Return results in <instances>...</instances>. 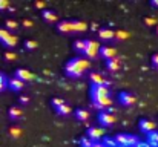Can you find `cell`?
Listing matches in <instances>:
<instances>
[{"label": "cell", "instance_id": "cell-27", "mask_svg": "<svg viewBox=\"0 0 158 147\" xmlns=\"http://www.w3.org/2000/svg\"><path fill=\"white\" fill-rule=\"evenodd\" d=\"M3 45H5V46H6V48H14V46H15V45H17V37H15V35H12V34H11V35H9V37H8V40H6V42H5V43H3Z\"/></svg>", "mask_w": 158, "mask_h": 147}, {"label": "cell", "instance_id": "cell-9", "mask_svg": "<svg viewBox=\"0 0 158 147\" xmlns=\"http://www.w3.org/2000/svg\"><path fill=\"white\" fill-rule=\"evenodd\" d=\"M155 129H157V123H154L152 120H146V118H144V120L140 121V130L144 132L146 135L151 133V132H154Z\"/></svg>", "mask_w": 158, "mask_h": 147}, {"label": "cell", "instance_id": "cell-25", "mask_svg": "<svg viewBox=\"0 0 158 147\" xmlns=\"http://www.w3.org/2000/svg\"><path fill=\"white\" fill-rule=\"evenodd\" d=\"M129 37H131V34L127 31H123V29L115 31V40H127Z\"/></svg>", "mask_w": 158, "mask_h": 147}, {"label": "cell", "instance_id": "cell-22", "mask_svg": "<svg viewBox=\"0 0 158 147\" xmlns=\"http://www.w3.org/2000/svg\"><path fill=\"white\" fill-rule=\"evenodd\" d=\"M9 135H11V138L19 140V138L22 137V129H20L19 126H11V127H9Z\"/></svg>", "mask_w": 158, "mask_h": 147}, {"label": "cell", "instance_id": "cell-29", "mask_svg": "<svg viewBox=\"0 0 158 147\" xmlns=\"http://www.w3.org/2000/svg\"><path fill=\"white\" fill-rule=\"evenodd\" d=\"M25 48L28 51H34V49H37V42L35 40H26L25 42Z\"/></svg>", "mask_w": 158, "mask_h": 147}, {"label": "cell", "instance_id": "cell-6", "mask_svg": "<svg viewBox=\"0 0 158 147\" xmlns=\"http://www.w3.org/2000/svg\"><path fill=\"white\" fill-rule=\"evenodd\" d=\"M118 101H120V104L129 107V106H134L137 103V97L134 94H131V92H121L118 95Z\"/></svg>", "mask_w": 158, "mask_h": 147}, {"label": "cell", "instance_id": "cell-32", "mask_svg": "<svg viewBox=\"0 0 158 147\" xmlns=\"http://www.w3.org/2000/svg\"><path fill=\"white\" fill-rule=\"evenodd\" d=\"M63 104H66L63 98H54V100H52V106H54V107H55V110H57L58 107H61Z\"/></svg>", "mask_w": 158, "mask_h": 147}, {"label": "cell", "instance_id": "cell-11", "mask_svg": "<svg viewBox=\"0 0 158 147\" xmlns=\"http://www.w3.org/2000/svg\"><path fill=\"white\" fill-rule=\"evenodd\" d=\"M100 57H103L105 60H112V58H117V49L110 48V46H102L98 51Z\"/></svg>", "mask_w": 158, "mask_h": 147}, {"label": "cell", "instance_id": "cell-28", "mask_svg": "<svg viewBox=\"0 0 158 147\" xmlns=\"http://www.w3.org/2000/svg\"><path fill=\"white\" fill-rule=\"evenodd\" d=\"M6 88H8V80L3 74H0V92L6 91Z\"/></svg>", "mask_w": 158, "mask_h": 147}, {"label": "cell", "instance_id": "cell-41", "mask_svg": "<svg viewBox=\"0 0 158 147\" xmlns=\"http://www.w3.org/2000/svg\"><path fill=\"white\" fill-rule=\"evenodd\" d=\"M151 6H154V8H158V0H152V2H151Z\"/></svg>", "mask_w": 158, "mask_h": 147}, {"label": "cell", "instance_id": "cell-4", "mask_svg": "<svg viewBox=\"0 0 158 147\" xmlns=\"http://www.w3.org/2000/svg\"><path fill=\"white\" fill-rule=\"evenodd\" d=\"M103 135H105V130H103L100 126H91V127L88 129V138L92 140L94 143L100 141Z\"/></svg>", "mask_w": 158, "mask_h": 147}, {"label": "cell", "instance_id": "cell-30", "mask_svg": "<svg viewBox=\"0 0 158 147\" xmlns=\"http://www.w3.org/2000/svg\"><path fill=\"white\" fill-rule=\"evenodd\" d=\"M5 58H6L8 61H15V60H17V54L12 52V51H8V52H5Z\"/></svg>", "mask_w": 158, "mask_h": 147}, {"label": "cell", "instance_id": "cell-1", "mask_svg": "<svg viewBox=\"0 0 158 147\" xmlns=\"http://www.w3.org/2000/svg\"><path fill=\"white\" fill-rule=\"evenodd\" d=\"M89 67H91V61L86 57H77V58H72L66 64V74L69 77H72V78H78Z\"/></svg>", "mask_w": 158, "mask_h": 147}, {"label": "cell", "instance_id": "cell-42", "mask_svg": "<svg viewBox=\"0 0 158 147\" xmlns=\"http://www.w3.org/2000/svg\"><path fill=\"white\" fill-rule=\"evenodd\" d=\"M157 34H158V26H157Z\"/></svg>", "mask_w": 158, "mask_h": 147}, {"label": "cell", "instance_id": "cell-18", "mask_svg": "<svg viewBox=\"0 0 158 147\" xmlns=\"http://www.w3.org/2000/svg\"><path fill=\"white\" fill-rule=\"evenodd\" d=\"M106 67L109 72H117L120 69V60L118 58H112V60H107L106 61Z\"/></svg>", "mask_w": 158, "mask_h": 147}, {"label": "cell", "instance_id": "cell-36", "mask_svg": "<svg viewBox=\"0 0 158 147\" xmlns=\"http://www.w3.org/2000/svg\"><path fill=\"white\" fill-rule=\"evenodd\" d=\"M22 25H23V28H26V29H31V28L34 26V23H32L31 20H26V18L22 22Z\"/></svg>", "mask_w": 158, "mask_h": 147}, {"label": "cell", "instance_id": "cell-31", "mask_svg": "<svg viewBox=\"0 0 158 147\" xmlns=\"http://www.w3.org/2000/svg\"><path fill=\"white\" fill-rule=\"evenodd\" d=\"M9 35H11V34L8 32V29H2V28H0V42H2V43H5Z\"/></svg>", "mask_w": 158, "mask_h": 147}, {"label": "cell", "instance_id": "cell-24", "mask_svg": "<svg viewBox=\"0 0 158 147\" xmlns=\"http://www.w3.org/2000/svg\"><path fill=\"white\" fill-rule=\"evenodd\" d=\"M74 49L80 54H85V49H86V42L85 40H75L74 43Z\"/></svg>", "mask_w": 158, "mask_h": 147}, {"label": "cell", "instance_id": "cell-38", "mask_svg": "<svg viewBox=\"0 0 158 147\" xmlns=\"http://www.w3.org/2000/svg\"><path fill=\"white\" fill-rule=\"evenodd\" d=\"M152 64H154V67L158 69V54H155V55L152 57Z\"/></svg>", "mask_w": 158, "mask_h": 147}, {"label": "cell", "instance_id": "cell-19", "mask_svg": "<svg viewBox=\"0 0 158 147\" xmlns=\"http://www.w3.org/2000/svg\"><path fill=\"white\" fill-rule=\"evenodd\" d=\"M75 118L78 121H88L89 120V112L86 109H77L75 110Z\"/></svg>", "mask_w": 158, "mask_h": 147}, {"label": "cell", "instance_id": "cell-35", "mask_svg": "<svg viewBox=\"0 0 158 147\" xmlns=\"http://www.w3.org/2000/svg\"><path fill=\"white\" fill-rule=\"evenodd\" d=\"M92 144H94V141H92V140H89L88 137L81 140V146L83 147H92Z\"/></svg>", "mask_w": 158, "mask_h": 147}, {"label": "cell", "instance_id": "cell-12", "mask_svg": "<svg viewBox=\"0 0 158 147\" xmlns=\"http://www.w3.org/2000/svg\"><path fill=\"white\" fill-rule=\"evenodd\" d=\"M8 88H9L11 91H14V92H20V91H23L25 83H23L22 80H19V78L12 77V78H9V80H8Z\"/></svg>", "mask_w": 158, "mask_h": 147}, {"label": "cell", "instance_id": "cell-3", "mask_svg": "<svg viewBox=\"0 0 158 147\" xmlns=\"http://www.w3.org/2000/svg\"><path fill=\"white\" fill-rule=\"evenodd\" d=\"M98 121H100V124H102L103 127H109V126H112V124L117 121V118H115L110 112L103 110V112L98 113Z\"/></svg>", "mask_w": 158, "mask_h": 147}, {"label": "cell", "instance_id": "cell-8", "mask_svg": "<svg viewBox=\"0 0 158 147\" xmlns=\"http://www.w3.org/2000/svg\"><path fill=\"white\" fill-rule=\"evenodd\" d=\"M14 77H15V78H19V80H22L23 83L34 80V74H32L31 71H28V69H17V71H15V74H14Z\"/></svg>", "mask_w": 158, "mask_h": 147}, {"label": "cell", "instance_id": "cell-5", "mask_svg": "<svg viewBox=\"0 0 158 147\" xmlns=\"http://www.w3.org/2000/svg\"><path fill=\"white\" fill-rule=\"evenodd\" d=\"M91 97H92V100L110 97L109 88H107V86H92V88H91Z\"/></svg>", "mask_w": 158, "mask_h": 147}, {"label": "cell", "instance_id": "cell-10", "mask_svg": "<svg viewBox=\"0 0 158 147\" xmlns=\"http://www.w3.org/2000/svg\"><path fill=\"white\" fill-rule=\"evenodd\" d=\"M89 80H91L92 86H107V80L98 72H91L89 74Z\"/></svg>", "mask_w": 158, "mask_h": 147}, {"label": "cell", "instance_id": "cell-2", "mask_svg": "<svg viewBox=\"0 0 158 147\" xmlns=\"http://www.w3.org/2000/svg\"><path fill=\"white\" fill-rule=\"evenodd\" d=\"M115 143L120 144L121 147H134L140 143V140H138V137L131 135V133H120L115 137Z\"/></svg>", "mask_w": 158, "mask_h": 147}, {"label": "cell", "instance_id": "cell-34", "mask_svg": "<svg viewBox=\"0 0 158 147\" xmlns=\"http://www.w3.org/2000/svg\"><path fill=\"white\" fill-rule=\"evenodd\" d=\"M9 9V2L8 0H0V12Z\"/></svg>", "mask_w": 158, "mask_h": 147}, {"label": "cell", "instance_id": "cell-40", "mask_svg": "<svg viewBox=\"0 0 158 147\" xmlns=\"http://www.w3.org/2000/svg\"><path fill=\"white\" fill-rule=\"evenodd\" d=\"M92 147H105V144H102L100 141H97V143H94V144H92Z\"/></svg>", "mask_w": 158, "mask_h": 147}, {"label": "cell", "instance_id": "cell-21", "mask_svg": "<svg viewBox=\"0 0 158 147\" xmlns=\"http://www.w3.org/2000/svg\"><path fill=\"white\" fill-rule=\"evenodd\" d=\"M57 113H58V115H63V116H68V115L72 113V107H71L69 104H63L61 107L57 109Z\"/></svg>", "mask_w": 158, "mask_h": 147}, {"label": "cell", "instance_id": "cell-17", "mask_svg": "<svg viewBox=\"0 0 158 147\" xmlns=\"http://www.w3.org/2000/svg\"><path fill=\"white\" fill-rule=\"evenodd\" d=\"M88 29V23L81 20H74L72 22V31L74 32H85Z\"/></svg>", "mask_w": 158, "mask_h": 147}, {"label": "cell", "instance_id": "cell-26", "mask_svg": "<svg viewBox=\"0 0 158 147\" xmlns=\"http://www.w3.org/2000/svg\"><path fill=\"white\" fill-rule=\"evenodd\" d=\"M5 25H6V29H8V31H15V29L19 28V23H17L15 20H12V18H8Z\"/></svg>", "mask_w": 158, "mask_h": 147}, {"label": "cell", "instance_id": "cell-20", "mask_svg": "<svg viewBox=\"0 0 158 147\" xmlns=\"http://www.w3.org/2000/svg\"><path fill=\"white\" fill-rule=\"evenodd\" d=\"M148 143H149L152 147H158V132L157 130L148 133Z\"/></svg>", "mask_w": 158, "mask_h": 147}, {"label": "cell", "instance_id": "cell-39", "mask_svg": "<svg viewBox=\"0 0 158 147\" xmlns=\"http://www.w3.org/2000/svg\"><path fill=\"white\" fill-rule=\"evenodd\" d=\"M20 103L22 104H28L29 103V98L26 97V95H23V97H20Z\"/></svg>", "mask_w": 158, "mask_h": 147}, {"label": "cell", "instance_id": "cell-33", "mask_svg": "<svg viewBox=\"0 0 158 147\" xmlns=\"http://www.w3.org/2000/svg\"><path fill=\"white\" fill-rule=\"evenodd\" d=\"M144 23H146L148 26H154V25H157V18H155V17H146V18H144Z\"/></svg>", "mask_w": 158, "mask_h": 147}, {"label": "cell", "instance_id": "cell-16", "mask_svg": "<svg viewBox=\"0 0 158 147\" xmlns=\"http://www.w3.org/2000/svg\"><path fill=\"white\" fill-rule=\"evenodd\" d=\"M22 116H23V110H22V107L14 106V107L9 109V118H11L12 121H17V120H20Z\"/></svg>", "mask_w": 158, "mask_h": 147}, {"label": "cell", "instance_id": "cell-7", "mask_svg": "<svg viewBox=\"0 0 158 147\" xmlns=\"http://www.w3.org/2000/svg\"><path fill=\"white\" fill-rule=\"evenodd\" d=\"M92 106H94L95 109H98V110H102V112H103L106 107L112 106V98H110V97L95 98V100H92Z\"/></svg>", "mask_w": 158, "mask_h": 147}, {"label": "cell", "instance_id": "cell-37", "mask_svg": "<svg viewBox=\"0 0 158 147\" xmlns=\"http://www.w3.org/2000/svg\"><path fill=\"white\" fill-rule=\"evenodd\" d=\"M34 5H35V8H39V9H43V11H45V6H46V3H45V2H35Z\"/></svg>", "mask_w": 158, "mask_h": 147}, {"label": "cell", "instance_id": "cell-15", "mask_svg": "<svg viewBox=\"0 0 158 147\" xmlns=\"http://www.w3.org/2000/svg\"><path fill=\"white\" fill-rule=\"evenodd\" d=\"M42 17H43V20H45L46 23H57V22H58L57 14H55L54 11H49V9H45V11L42 12Z\"/></svg>", "mask_w": 158, "mask_h": 147}, {"label": "cell", "instance_id": "cell-13", "mask_svg": "<svg viewBox=\"0 0 158 147\" xmlns=\"http://www.w3.org/2000/svg\"><path fill=\"white\" fill-rule=\"evenodd\" d=\"M98 37L102 40H115V31H112L110 28H100Z\"/></svg>", "mask_w": 158, "mask_h": 147}, {"label": "cell", "instance_id": "cell-14", "mask_svg": "<svg viewBox=\"0 0 158 147\" xmlns=\"http://www.w3.org/2000/svg\"><path fill=\"white\" fill-rule=\"evenodd\" d=\"M57 29H58L60 32H63V34H72V32H74V31H72V22H69V20L60 22V23L57 25Z\"/></svg>", "mask_w": 158, "mask_h": 147}, {"label": "cell", "instance_id": "cell-23", "mask_svg": "<svg viewBox=\"0 0 158 147\" xmlns=\"http://www.w3.org/2000/svg\"><path fill=\"white\" fill-rule=\"evenodd\" d=\"M86 42V49H92V51H100V43L97 42V40H92V39H88V40H85Z\"/></svg>", "mask_w": 158, "mask_h": 147}]
</instances>
